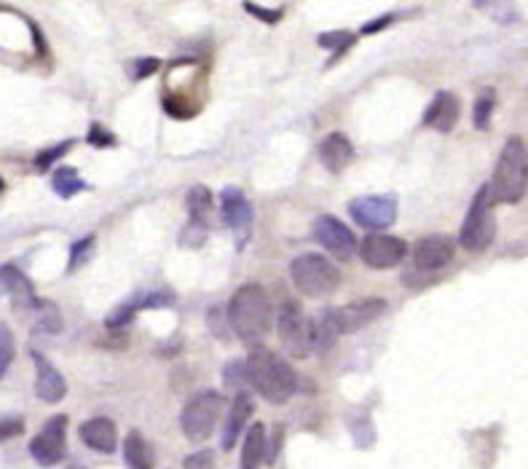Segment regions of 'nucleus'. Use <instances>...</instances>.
<instances>
[{"instance_id":"nucleus-1","label":"nucleus","mask_w":528,"mask_h":469,"mask_svg":"<svg viewBox=\"0 0 528 469\" xmlns=\"http://www.w3.org/2000/svg\"><path fill=\"white\" fill-rule=\"evenodd\" d=\"M228 327L247 346H260L271 333V303L269 295L255 282H247L231 295L228 303Z\"/></svg>"},{"instance_id":"nucleus-2","label":"nucleus","mask_w":528,"mask_h":469,"mask_svg":"<svg viewBox=\"0 0 528 469\" xmlns=\"http://www.w3.org/2000/svg\"><path fill=\"white\" fill-rule=\"evenodd\" d=\"M244 362H247L250 386L271 405H285L298 389V373L290 368V362L266 346H255Z\"/></svg>"},{"instance_id":"nucleus-3","label":"nucleus","mask_w":528,"mask_h":469,"mask_svg":"<svg viewBox=\"0 0 528 469\" xmlns=\"http://www.w3.org/2000/svg\"><path fill=\"white\" fill-rule=\"evenodd\" d=\"M491 196L502 204H520L526 196L528 185V156L526 143L520 137H510L504 143L499 161H496L494 180H491Z\"/></svg>"},{"instance_id":"nucleus-4","label":"nucleus","mask_w":528,"mask_h":469,"mask_svg":"<svg viewBox=\"0 0 528 469\" xmlns=\"http://www.w3.org/2000/svg\"><path fill=\"white\" fill-rule=\"evenodd\" d=\"M290 277H293L295 290L306 298H327L341 287V271L319 252L298 255L290 263Z\"/></svg>"},{"instance_id":"nucleus-5","label":"nucleus","mask_w":528,"mask_h":469,"mask_svg":"<svg viewBox=\"0 0 528 469\" xmlns=\"http://www.w3.org/2000/svg\"><path fill=\"white\" fill-rule=\"evenodd\" d=\"M226 411V397L215 389H204V392L193 394L185 402L183 413H180V429L191 443H204L210 440L215 427H218L220 416Z\"/></svg>"},{"instance_id":"nucleus-6","label":"nucleus","mask_w":528,"mask_h":469,"mask_svg":"<svg viewBox=\"0 0 528 469\" xmlns=\"http://www.w3.org/2000/svg\"><path fill=\"white\" fill-rule=\"evenodd\" d=\"M496 220H494V196H491V185H480L475 199L470 204V212L461 223L459 242L464 250L486 252L494 244Z\"/></svg>"},{"instance_id":"nucleus-7","label":"nucleus","mask_w":528,"mask_h":469,"mask_svg":"<svg viewBox=\"0 0 528 469\" xmlns=\"http://www.w3.org/2000/svg\"><path fill=\"white\" fill-rule=\"evenodd\" d=\"M277 335L279 344L293 360H306L314 352V330L311 319L303 314L301 303L295 298H285L277 311Z\"/></svg>"},{"instance_id":"nucleus-8","label":"nucleus","mask_w":528,"mask_h":469,"mask_svg":"<svg viewBox=\"0 0 528 469\" xmlns=\"http://www.w3.org/2000/svg\"><path fill=\"white\" fill-rule=\"evenodd\" d=\"M68 453V416L57 413L41 427V432L30 440V456L41 467H57Z\"/></svg>"},{"instance_id":"nucleus-9","label":"nucleus","mask_w":528,"mask_h":469,"mask_svg":"<svg viewBox=\"0 0 528 469\" xmlns=\"http://www.w3.org/2000/svg\"><path fill=\"white\" fill-rule=\"evenodd\" d=\"M349 215L365 231H381L397 220V196L392 193H376V196H360L349 201Z\"/></svg>"},{"instance_id":"nucleus-10","label":"nucleus","mask_w":528,"mask_h":469,"mask_svg":"<svg viewBox=\"0 0 528 469\" xmlns=\"http://www.w3.org/2000/svg\"><path fill=\"white\" fill-rule=\"evenodd\" d=\"M218 201H220V215H223L226 226L231 228L236 236V247L244 250L252 236V223H255V210H252L250 199H247L239 188L228 185V188L220 191Z\"/></svg>"},{"instance_id":"nucleus-11","label":"nucleus","mask_w":528,"mask_h":469,"mask_svg":"<svg viewBox=\"0 0 528 469\" xmlns=\"http://www.w3.org/2000/svg\"><path fill=\"white\" fill-rule=\"evenodd\" d=\"M311 234L319 242V247L325 252H330L336 260H352L357 255V236L346 223L336 218V215H319L314 220V228Z\"/></svg>"},{"instance_id":"nucleus-12","label":"nucleus","mask_w":528,"mask_h":469,"mask_svg":"<svg viewBox=\"0 0 528 469\" xmlns=\"http://www.w3.org/2000/svg\"><path fill=\"white\" fill-rule=\"evenodd\" d=\"M362 263L376 271H386V268L400 266L408 258V244L400 236L389 234H370L362 239V244L357 247Z\"/></svg>"},{"instance_id":"nucleus-13","label":"nucleus","mask_w":528,"mask_h":469,"mask_svg":"<svg viewBox=\"0 0 528 469\" xmlns=\"http://www.w3.org/2000/svg\"><path fill=\"white\" fill-rule=\"evenodd\" d=\"M386 306L389 303L384 298H362V301L346 303L344 309H333L336 311V325L341 335H352L362 327L373 325L376 319H381L386 314Z\"/></svg>"},{"instance_id":"nucleus-14","label":"nucleus","mask_w":528,"mask_h":469,"mask_svg":"<svg viewBox=\"0 0 528 469\" xmlns=\"http://www.w3.org/2000/svg\"><path fill=\"white\" fill-rule=\"evenodd\" d=\"M456 255V242L448 234H432L419 239V244L413 247V266L419 271H440L453 260Z\"/></svg>"},{"instance_id":"nucleus-15","label":"nucleus","mask_w":528,"mask_h":469,"mask_svg":"<svg viewBox=\"0 0 528 469\" xmlns=\"http://www.w3.org/2000/svg\"><path fill=\"white\" fill-rule=\"evenodd\" d=\"M3 295H9L11 301L17 303V309L38 311L43 306V301L35 295L33 285H30V279L14 263L0 266V298Z\"/></svg>"},{"instance_id":"nucleus-16","label":"nucleus","mask_w":528,"mask_h":469,"mask_svg":"<svg viewBox=\"0 0 528 469\" xmlns=\"http://www.w3.org/2000/svg\"><path fill=\"white\" fill-rule=\"evenodd\" d=\"M35 362V394H38V400H43L46 405H57V402L65 400V394H68V381L62 378L54 365H51L41 352H30Z\"/></svg>"},{"instance_id":"nucleus-17","label":"nucleus","mask_w":528,"mask_h":469,"mask_svg":"<svg viewBox=\"0 0 528 469\" xmlns=\"http://www.w3.org/2000/svg\"><path fill=\"white\" fill-rule=\"evenodd\" d=\"M459 116V97L453 92H437L435 100L429 102L427 110H424V126L440 134H448L453 132V126L459 124Z\"/></svg>"},{"instance_id":"nucleus-18","label":"nucleus","mask_w":528,"mask_h":469,"mask_svg":"<svg viewBox=\"0 0 528 469\" xmlns=\"http://www.w3.org/2000/svg\"><path fill=\"white\" fill-rule=\"evenodd\" d=\"M78 435L84 440L86 448L97 453H113L118 448V429L108 416H94L78 427Z\"/></svg>"},{"instance_id":"nucleus-19","label":"nucleus","mask_w":528,"mask_h":469,"mask_svg":"<svg viewBox=\"0 0 528 469\" xmlns=\"http://www.w3.org/2000/svg\"><path fill=\"white\" fill-rule=\"evenodd\" d=\"M319 161L325 164L327 172H344L354 161V145L344 132H330L319 145Z\"/></svg>"},{"instance_id":"nucleus-20","label":"nucleus","mask_w":528,"mask_h":469,"mask_svg":"<svg viewBox=\"0 0 528 469\" xmlns=\"http://www.w3.org/2000/svg\"><path fill=\"white\" fill-rule=\"evenodd\" d=\"M252 411H255V405H252V397L247 392L236 394L234 405H231V411H228L226 427H223V437H220V445H223V451H231L239 440V435L247 427V421H250Z\"/></svg>"},{"instance_id":"nucleus-21","label":"nucleus","mask_w":528,"mask_h":469,"mask_svg":"<svg viewBox=\"0 0 528 469\" xmlns=\"http://www.w3.org/2000/svg\"><path fill=\"white\" fill-rule=\"evenodd\" d=\"M266 427L263 424H252L244 435L242 445V469H260V464L266 461Z\"/></svg>"},{"instance_id":"nucleus-22","label":"nucleus","mask_w":528,"mask_h":469,"mask_svg":"<svg viewBox=\"0 0 528 469\" xmlns=\"http://www.w3.org/2000/svg\"><path fill=\"white\" fill-rule=\"evenodd\" d=\"M124 461L126 469H153V451L143 432L132 429L124 440Z\"/></svg>"},{"instance_id":"nucleus-23","label":"nucleus","mask_w":528,"mask_h":469,"mask_svg":"<svg viewBox=\"0 0 528 469\" xmlns=\"http://www.w3.org/2000/svg\"><path fill=\"white\" fill-rule=\"evenodd\" d=\"M311 330H314V349H317V352L333 349V344L341 338L336 325V311L330 309V306L319 311L317 319H311Z\"/></svg>"},{"instance_id":"nucleus-24","label":"nucleus","mask_w":528,"mask_h":469,"mask_svg":"<svg viewBox=\"0 0 528 469\" xmlns=\"http://www.w3.org/2000/svg\"><path fill=\"white\" fill-rule=\"evenodd\" d=\"M188 215H191V223H204V226H210V215L215 210V196L207 185H193L191 191H188Z\"/></svg>"},{"instance_id":"nucleus-25","label":"nucleus","mask_w":528,"mask_h":469,"mask_svg":"<svg viewBox=\"0 0 528 469\" xmlns=\"http://www.w3.org/2000/svg\"><path fill=\"white\" fill-rule=\"evenodd\" d=\"M51 188H54V193L62 196V199H73L76 193L86 191L89 183L81 180L76 167H59L54 169V175H51Z\"/></svg>"},{"instance_id":"nucleus-26","label":"nucleus","mask_w":528,"mask_h":469,"mask_svg":"<svg viewBox=\"0 0 528 469\" xmlns=\"http://www.w3.org/2000/svg\"><path fill=\"white\" fill-rule=\"evenodd\" d=\"M317 43L322 49L333 51V54H330V62H327V67H333L338 59L344 57L346 51L357 43V35L349 33V30H330V33H319Z\"/></svg>"},{"instance_id":"nucleus-27","label":"nucleus","mask_w":528,"mask_h":469,"mask_svg":"<svg viewBox=\"0 0 528 469\" xmlns=\"http://www.w3.org/2000/svg\"><path fill=\"white\" fill-rule=\"evenodd\" d=\"M494 110H496V94L491 92V89H486V92L475 100V108H472V124H475V129L486 132L488 126H491Z\"/></svg>"},{"instance_id":"nucleus-28","label":"nucleus","mask_w":528,"mask_h":469,"mask_svg":"<svg viewBox=\"0 0 528 469\" xmlns=\"http://www.w3.org/2000/svg\"><path fill=\"white\" fill-rule=\"evenodd\" d=\"M223 384L228 389H234L236 394L247 392V386H250V378H247V362L244 360H231L223 368Z\"/></svg>"},{"instance_id":"nucleus-29","label":"nucleus","mask_w":528,"mask_h":469,"mask_svg":"<svg viewBox=\"0 0 528 469\" xmlns=\"http://www.w3.org/2000/svg\"><path fill=\"white\" fill-rule=\"evenodd\" d=\"M94 255V236H84V239H78L73 247H70V263H68V274L78 271V268L84 266L86 260Z\"/></svg>"},{"instance_id":"nucleus-30","label":"nucleus","mask_w":528,"mask_h":469,"mask_svg":"<svg viewBox=\"0 0 528 469\" xmlns=\"http://www.w3.org/2000/svg\"><path fill=\"white\" fill-rule=\"evenodd\" d=\"M76 145V140H65V143L54 145V148H46V151H41L38 156H35V169L38 172H46V169L54 167V161H59L65 153L70 151Z\"/></svg>"},{"instance_id":"nucleus-31","label":"nucleus","mask_w":528,"mask_h":469,"mask_svg":"<svg viewBox=\"0 0 528 469\" xmlns=\"http://www.w3.org/2000/svg\"><path fill=\"white\" fill-rule=\"evenodd\" d=\"M14 354H17V346H14V335L6 325H0V378L6 376V370L11 368L14 362Z\"/></svg>"},{"instance_id":"nucleus-32","label":"nucleus","mask_w":528,"mask_h":469,"mask_svg":"<svg viewBox=\"0 0 528 469\" xmlns=\"http://www.w3.org/2000/svg\"><path fill=\"white\" fill-rule=\"evenodd\" d=\"M244 11H247L250 17L266 22V25H279L282 17H285V9H266V6H258V3H252V0H244Z\"/></svg>"},{"instance_id":"nucleus-33","label":"nucleus","mask_w":528,"mask_h":469,"mask_svg":"<svg viewBox=\"0 0 528 469\" xmlns=\"http://www.w3.org/2000/svg\"><path fill=\"white\" fill-rule=\"evenodd\" d=\"M86 143L92 145V148H113V145L118 143L116 134L110 132V129H105L102 124H89V134H86Z\"/></svg>"},{"instance_id":"nucleus-34","label":"nucleus","mask_w":528,"mask_h":469,"mask_svg":"<svg viewBox=\"0 0 528 469\" xmlns=\"http://www.w3.org/2000/svg\"><path fill=\"white\" fill-rule=\"evenodd\" d=\"M159 67H161V59L156 57L135 59V62L129 65V78H132V81H145V78H151Z\"/></svg>"},{"instance_id":"nucleus-35","label":"nucleus","mask_w":528,"mask_h":469,"mask_svg":"<svg viewBox=\"0 0 528 469\" xmlns=\"http://www.w3.org/2000/svg\"><path fill=\"white\" fill-rule=\"evenodd\" d=\"M183 467L185 469H215V451L204 448V451L191 453V456H185Z\"/></svg>"},{"instance_id":"nucleus-36","label":"nucleus","mask_w":528,"mask_h":469,"mask_svg":"<svg viewBox=\"0 0 528 469\" xmlns=\"http://www.w3.org/2000/svg\"><path fill=\"white\" fill-rule=\"evenodd\" d=\"M207 231L210 226H204V223H188V228L183 231V247H202L204 239H207Z\"/></svg>"},{"instance_id":"nucleus-37","label":"nucleus","mask_w":528,"mask_h":469,"mask_svg":"<svg viewBox=\"0 0 528 469\" xmlns=\"http://www.w3.org/2000/svg\"><path fill=\"white\" fill-rule=\"evenodd\" d=\"M22 432H25V421L22 419H0V443L19 437Z\"/></svg>"},{"instance_id":"nucleus-38","label":"nucleus","mask_w":528,"mask_h":469,"mask_svg":"<svg viewBox=\"0 0 528 469\" xmlns=\"http://www.w3.org/2000/svg\"><path fill=\"white\" fill-rule=\"evenodd\" d=\"M394 22H397V17H394V14H384V17H376L373 22H365L360 33L362 35H376V33H381V30H386V27H392Z\"/></svg>"},{"instance_id":"nucleus-39","label":"nucleus","mask_w":528,"mask_h":469,"mask_svg":"<svg viewBox=\"0 0 528 469\" xmlns=\"http://www.w3.org/2000/svg\"><path fill=\"white\" fill-rule=\"evenodd\" d=\"M210 330L212 335H218V338H223L226 341L228 338V330H226V322H223V311L220 309H210Z\"/></svg>"},{"instance_id":"nucleus-40","label":"nucleus","mask_w":528,"mask_h":469,"mask_svg":"<svg viewBox=\"0 0 528 469\" xmlns=\"http://www.w3.org/2000/svg\"><path fill=\"white\" fill-rule=\"evenodd\" d=\"M472 3H475L478 9H483V6H488V3H494V0H472Z\"/></svg>"},{"instance_id":"nucleus-41","label":"nucleus","mask_w":528,"mask_h":469,"mask_svg":"<svg viewBox=\"0 0 528 469\" xmlns=\"http://www.w3.org/2000/svg\"><path fill=\"white\" fill-rule=\"evenodd\" d=\"M6 191V183H3V177H0V193Z\"/></svg>"}]
</instances>
